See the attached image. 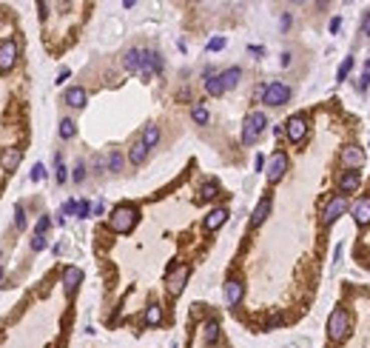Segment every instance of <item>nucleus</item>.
I'll return each mask as SVG.
<instances>
[{"label": "nucleus", "instance_id": "nucleus-17", "mask_svg": "<svg viewBox=\"0 0 370 348\" xmlns=\"http://www.w3.org/2000/svg\"><path fill=\"white\" fill-rule=\"evenodd\" d=\"M86 100H88V94H86L83 86H71V89H66V94H63V103L71 106V108H83Z\"/></svg>", "mask_w": 370, "mask_h": 348}, {"label": "nucleus", "instance_id": "nucleus-42", "mask_svg": "<svg viewBox=\"0 0 370 348\" xmlns=\"http://www.w3.org/2000/svg\"><path fill=\"white\" fill-rule=\"evenodd\" d=\"M361 35L370 37V12H364V18H361Z\"/></svg>", "mask_w": 370, "mask_h": 348}, {"label": "nucleus", "instance_id": "nucleus-22", "mask_svg": "<svg viewBox=\"0 0 370 348\" xmlns=\"http://www.w3.org/2000/svg\"><path fill=\"white\" fill-rule=\"evenodd\" d=\"M140 143L145 146V149H154V146L159 143V129L154 123L151 126H145V129H142V137H140Z\"/></svg>", "mask_w": 370, "mask_h": 348}, {"label": "nucleus", "instance_id": "nucleus-29", "mask_svg": "<svg viewBox=\"0 0 370 348\" xmlns=\"http://www.w3.org/2000/svg\"><path fill=\"white\" fill-rule=\"evenodd\" d=\"M74 134H77V126H74V120L63 117V120H60V137H63V140H71Z\"/></svg>", "mask_w": 370, "mask_h": 348}, {"label": "nucleus", "instance_id": "nucleus-20", "mask_svg": "<svg viewBox=\"0 0 370 348\" xmlns=\"http://www.w3.org/2000/svg\"><path fill=\"white\" fill-rule=\"evenodd\" d=\"M20 160H23V152L20 149H6V152L0 154V163H3V169L9 171H18V166H20Z\"/></svg>", "mask_w": 370, "mask_h": 348}, {"label": "nucleus", "instance_id": "nucleus-47", "mask_svg": "<svg viewBox=\"0 0 370 348\" xmlns=\"http://www.w3.org/2000/svg\"><path fill=\"white\" fill-rule=\"evenodd\" d=\"M0 280H3V266H0Z\"/></svg>", "mask_w": 370, "mask_h": 348}, {"label": "nucleus", "instance_id": "nucleus-15", "mask_svg": "<svg viewBox=\"0 0 370 348\" xmlns=\"http://www.w3.org/2000/svg\"><path fill=\"white\" fill-rule=\"evenodd\" d=\"M359 186H361V174H359V171H344L342 177H339V191H342L344 197L356 194Z\"/></svg>", "mask_w": 370, "mask_h": 348}, {"label": "nucleus", "instance_id": "nucleus-2", "mask_svg": "<svg viewBox=\"0 0 370 348\" xmlns=\"http://www.w3.org/2000/svg\"><path fill=\"white\" fill-rule=\"evenodd\" d=\"M347 334H350V314L339 305L327 317V339L330 342H342V339H347Z\"/></svg>", "mask_w": 370, "mask_h": 348}, {"label": "nucleus", "instance_id": "nucleus-10", "mask_svg": "<svg viewBox=\"0 0 370 348\" xmlns=\"http://www.w3.org/2000/svg\"><path fill=\"white\" fill-rule=\"evenodd\" d=\"M339 157H342L344 171H359L361 166H364V152H361L359 146H344Z\"/></svg>", "mask_w": 370, "mask_h": 348}, {"label": "nucleus", "instance_id": "nucleus-9", "mask_svg": "<svg viewBox=\"0 0 370 348\" xmlns=\"http://www.w3.org/2000/svg\"><path fill=\"white\" fill-rule=\"evenodd\" d=\"M162 72V54L159 52H151V49H142V69L140 74L148 80V77H154V74Z\"/></svg>", "mask_w": 370, "mask_h": 348}, {"label": "nucleus", "instance_id": "nucleus-16", "mask_svg": "<svg viewBox=\"0 0 370 348\" xmlns=\"http://www.w3.org/2000/svg\"><path fill=\"white\" fill-rule=\"evenodd\" d=\"M225 220H228V208H225V205H220V208H211V211L205 214L203 225L208 228V231H217L220 225H225Z\"/></svg>", "mask_w": 370, "mask_h": 348}, {"label": "nucleus", "instance_id": "nucleus-46", "mask_svg": "<svg viewBox=\"0 0 370 348\" xmlns=\"http://www.w3.org/2000/svg\"><path fill=\"white\" fill-rule=\"evenodd\" d=\"M262 163H265V157H262V154H256V160H254V166H256V171L262 169Z\"/></svg>", "mask_w": 370, "mask_h": 348}, {"label": "nucleus", "instance_id": "nucleus-36", "mask_svg": "<svg viewBox=\"0 0 370 348\" xmlns=\"http://www.w3.org/2000/svg\"><path fill=\"white\" fill-rule=\"evenodd\" d=\"M49 225H52V220H49V217H40V220H37V225H35V234H40V237H43V234L49 231Z\"/></svg>", "mask_w": 370, "mask_h": 348}, {"label": "nucleus", "instance_id": "nucleus-13", "mask_svg": "<svg viewBox=\"0 0 370 348\" xmlns=\"http://www.w3.org/2000/svg\"><path fill=\"white\" fill-rule=\"evenodd\" d=\"M222 291H225V303L234 308V305L242 303V297H245V286H242V280H237V277H231L228 283L222 286Z\"/></svg>", "mask_w": 370, "mask_h": 348}, {"label": "nucleus", "instance_id": "nucleus-24", "mask_svg": "<svg viewBox=\"0 0 370 348\" xmlns=\"http://www.w3.org/2000/svg\"><path fill=\"white\" fill-rule=\"evenodd\" d=\"M205 91H208L211 97H220V94H225V86H222L220 74H214V77H208V80H205Z\"/></svg>", "mask_w": 370, "mask_h": 348}, {"label": "nucleus", "instance_id": "nucleus-25", "mask_svg": "<svg viewBox=\"0 0 370 348\" xmlns=\"http://www.w3.org/2000/svg\"><path fill=\"white\" fill-rule=\"evenodd\" d=\"M159 322H162V308L157 303H151L145 308V325H159Z\"/></svg>", "mask_w": 370, "mask_h": 348}, {"label": "nucleus", "instance_id": "nucleus-19", "mask_svg": "<svg viewBox=\"0 0 370 348\" xmlns=\"http://www.w3.org/2000/svg\"><path fill=\"white\" fill-rule=\"evenodd\" d=\"M268 214H271V197H262V200L256 203L254 214H251V225H254V228H259V225L268 220Z\"/></svg>", "mask_w": 370, "mask_h": 348}, {"label": "nucleus", "instance_id": "nucleus-33", "mask_svg": "<svg viewBox=\"0 0 370 348\" xmlns=\"http://www.w3.org/2000/svg\"><path fill=\"white\" fill-rule=\"evenodd\" d=\"M71 180H74V183H83V180H86V163L83 160H77V166L71 171Z\"/></svg>", "mask_w": 370, "mask_h": 348}, {"label": "nucleus", "instance_id": "nucleus-11", "mask_svg": "<svg viewBox=\"0 0 370 348\" xmlns=\"http://www.w3.org/2000/svg\"><path fill=\"white\" fill-rule=\"evenodd\" d=\"M18 63V43L15 40H0V72H12Z\"/></svg>", "mask_w": 370, "mask_h": 348}, {"label": "nucleus", "instance_id": "nucleus-3", "mask_svg": "<svg viewBox=\"0 0 370 348\" xmlns=\"http://www.w3.org/2000/svg\"><path fill=\"white\" fill-rule=\"evenodd\" d=\"M265 126H268L265 111H251V114L242 120V143H245V146H254L256 140L265 134Z\"/></svg>", "mask_w": 370, "mask_h": 348}, {"label": "nucleus", "instance_id": "nucleus-34", "mask_svg": "<svg viewBox=\"0 0 370 348\" xmlns=\"http://www.w3.org/2000/svg\"><path fill=\"white\" fill-rule=\"evenodd\" d=\"M367 83H370V60L364 63V74H361L359 80H356V89H359V91H364V89H367Z\"/></svg>", "mask_w": 370, "mask_h": 348}, {"label": "nucleus", "instance_id": "nucleus-43", "mask_svg": "<svg viewBox=\"0 0 370 348\" xmlns=\"http://www.w3.org/2000/svg\"><path fill=\"white\" fill-rule=\"evenodd\" d=\"M339 29H342V18H333V20H330V32H333V35H336Z\"/></svg>", "mask_w": 370, "mask_h": 348}, {"label": "nucleus", "instance_id": "nucleus-14", "mask_svg": "<svg viewBox=\"0 0 370 348\" xmlns=\"http://www.w3.org/2000/svg\"><path fill=\"white\" fill-rule=\"evenodd\" d=\"M80 283H83V271H80L77 266H69L66 271H63V291H66L69 297L77 291Z\"/></svg>", "mask_w": 370, "mask_h": 348}, {"label": "nucleus", "instance_id": "nucleus-26", "mask_svg": "<svg viewBox=\"0 0 370 348\" xmlns=\"http://www.w3.org/2000/svg\"><path fill=\"white\" fill-rule=\"evenodd\" d=\"M203 331H205V342H208V345H214V342L220 339V322L217 320H208Z\"/></svg>", "mask_w": 370, "mask_h": 348}, {"label": "nucleus", "instance_id": "nucleus-45", "mask_svg": "<svg viewBox=\"0 0 370 348\" xmlns=\"http://www.w3.org/2000/svg\"><path fill=\"white\" fill-rule=\"evenodd\" d=\"M69 80V69H60V74H57V83H66Z\"/></svg>", "mask_w": 370, "mask_h": 348}, {"label": "nucleus", "instance_id": "nucleus-7", "mask_svg": "<svg viewBox=\"0 0 370 348\" xmlns=\"http://www.w3.org/2000/svg\"><path fill=\"white\" fill-rule=\"evenodd\" d=\"M188 277H191V268L185 266H176L171 274H168V280H165V286H168V294L171 297H179L182 294V288H185V283H188Z\"/></svg>", "mask_w": 370, "mask_h": 348}, {"label": "nucleus", "instance_id": "nucleus-30", "mask_svg": "<svg viewBox=\"0 0 370 348\" xmlns=\"http://www.w3.org/2000/svg\"><path fill=\"white\" fill-rule=\"evenodd\" d=\"M106 166H108V171H123V166H125L123 154H120V152H111V154H108V160H106Z\"/></svg>", "mask_w": 370, "mask_h": 348}, {"label": "nucleus", "instance_id": "nucleus-21", "mask_svg": "<svg viewBox=\"0 0 370 348\" xmlns=\"http://www.w3.org/2000/svg\"><path fill=\"white\" fill-rule=\"evenodd\" d=\"M220 80H222V86H225V91H228V89H237L239 80H242V69H239V66H231V69L220 72Z\"/></svg>", "mask_w": 370, "mask_h": 348}, {"label": "nucleus", "instance_id": "nucleus-41", "mask_svg": "<svg viewBox=\"0 0 370 348\" xmlns=\"http://www.w3.org/2000/svg\"><path fill=\"white\" fill-rule=\"evenodd\" d=\"M63 214H77V200H69V203H63Z\"/></svg>", "mask_w": 370, "mask_h": 348}, {"label": "nucleus", "instance_id": "nucleus-40", "mask_svg": "<svg viewBox=\"0 0 370 348\" xmlns=\"http://www.w3.org/2000/svg\"><path fill=\"white\" fill-rule=\"evenodd\" d=\"M43 177H46V166H43V163H37L35 169H32V180L37 183V180H43Z\"/></svg>", "mask_w": 370, "mask_h": 348}, {"label": "nucleus", "instance_id": "nucleus-6", "mask_svg": "<svg viewBox=\"0 0 370 348\" xmlns=\"http://www.w3.org/2000/svg\"><path fill=\"white\" fill-rule=\"evenodd\" d=\"M347 208H350V200H347L344 194H336L333 200H327L325 208H322V223H325V225H333L336 220L347 211Z\"/></svg>", "mask_w": 370, "mask_h": 348}, {"label": "nucleus", "instance_id": "nucleus-31", "mask_svg": "<svg viewBox=\"0 0 370 348\" xmlns=\"http://www.w3.org/2000/svg\"><path fill=\"white\" fill-rule=\"evenodd\" d=\"M54 180H57V183H66V180H69V174H66V166H63V157H60V154L54 157Z\"/></svg>", "mask_w": 370, "mask_h": 348}, {"label": "nucleus", "instance_id": "nucleus-1", "mask_svg": "<svg viewBox=\"0 0 370 348\" xmlns=\"http://www.w3.org/2000/svg\"><path fill=\"white\" fill-rule=\"evenodd\" d=\"M137 220H140V211H137V205L131 203H123L117 205L114 211H111V217H108V228L117 234H128L137 225Z\"/></svg>", "mask_w": 370, "mask_h": 348}, {"label": "nucleus", "instance_id": "nucleus-12", "mask_svg": "<svg viewBox=\"0 0 370 348\" xmlns=\"http://www.w3.org/2000/svg\"><path fill=\"white\" fill-rule=\"evenodd\" d=\"M350 211H353L356 225H359V228H367L370 225V194H361L359 200L350 205Z\"/></svg>", "mask_w": 370, "mask_h": 348}, {"label": "nucleus", "instance_id": "nucleus-44", "mask_svg": "<svg viewBox=\"0 0 370 348\" xmlns=\"http://www.w3.org/2000/svg\"><path fill=\"white\" fill-rule=\"evenodd\" d=\"M279 26H282V32H285L288 26H291V15H282V20H279Z\"/></svg>", "mask_w": 370, "mask_h": 348}, {"label": "nucleus", "instance_id": "nucleus-4", "mask_svg": "<svg viewBox=\"0 0 370 348\" xmlns=\"http://www.w3.org/2000/svg\"><path fill=\"white\" fill-rule=\"evenodd\" d=\"M291 86L282 80H273L268 86H262V103L265 106H285L288 100H291Z\"/></svg>", "mask_w": 370, "mask_h": 348}, {"label": "nucleus", "instance_id": "nucleus-39", "mask_svg": "<svg viewBox=\"0 0 370 348\" xmlns=\"http://www.w3.org/2000/svg\"><path fill=\"white\" fill-rule=\"evenodd\" d=\"M91 214V203L88 200H80L77 203V217H88Z\"/></svg>", "mask_w": 370, "mask_h": 348}, {"label": "nucleus", "instance_id": "nucleus-5", "mask_svg": "<svg viewBox=\"0 0 370 348\" xmlns=\"http://www.w3.org/2000/svg\"><path fill=\"white\" fill-rule=\"evenodd\" d=\"M288 166H291V163H288V154H285V152H273L271 160H268V169H265L268 183H271V186H276V183L288 174Z\"/></svg>", "mask_w": 370, "mask_h": 348}, {"label": "nucleus", "instance_id": "nucleus-23", "mask_svg": "<svg viewBox=\"0 0 370 348\" xmlns=\"http://www.w3.org/2000/svg\"><path fill=\"white\" fill-rule=\"evenodd\" d=\"M145 157H148V149H145V146L137 140V143L128 149V163H134V166H142V163H145Z\"/></svg>", "mask_w": 370, "mask_h": 348}, {"label": "nucleus", "instance_id": "nucleus-18", "mask_svg": "<svg viewBox=\"0 0 370 348\" xmlns=\"http://www.w3.org/2000/svg\"><path fill=\"white\" fill-rule=\"evenodd\" d=\"M123 69L128 74H140V69H142V49H128V52L123 54Z\"/></svg>", "mask_w": 370, "mask_h": 348}, {"label": "nucleus", "instance_id": "nucleus-38", "mask_svg": "<svg viewBox=\"0 0 370 348\" xmlns=\"http://www.w3.org/2000/svg\"><path fill=\"white\" fill-rule=\"evenodd\" d=\"M46 246H49V243H46V237H40V234H35V237H32V251H43Z\"/></svg>", "mask_w": 370, "mask_h": 348}, {"label": "nucleus", "instance_id": "nucleus-35", "mask_svg": "<svg viewBox=\"0 0 370 348\" xmlns=\"http://www.w3.org/2000/svg\"><path fill=\"white\" fill-rule=\"evenodd\" d=\"M15 225L26 228V211H23V205H15Z\"/></svg>", "mask_w": 370, "mask_h": 348}, {"label": "nucleus", "instance_id": "nucleus-8", "mask_svg": "<svg viewBox=\"0 0 370 348\" xmlns=\"http://www.w3.org/2000/svg\"><path fill=\"white\" fill-rule=\"evenodd\" d=\"M305 134H308V117L305 114H293L291 120L285 123V137H288L291 143H302Z\"/></svg>", "mask_w": 370, "mask_h": 348}, {"label": "nucleus", "instance_id": "nucleus-27", "mask_svg": "<svg viewBox=\"0 0 370 348\" xmlns=\"http://www.w3.org/2000/svg\"><path fill=\"white\" fill-rule=\"evenodd\" d=\"M217 194H220V186H217V180H208V183H203V188H200V200H214Z\"/></svg>", "mask_w": 370, "mask_h": 348}, {"label": "nucleus", "instance_id": "nucleus-32", "mask_svg": "<svg viewBox=\"0 0 370 348\" xmlns=\"http://www.w3.org/2000/svg\"><path fill=\"white\" fill-rule=\"evenodd\" d=\"M350 69H353V57H344V60H342V66H339V72H336V80H339V83H342V80H347Z\"/></svg>", "mask_w": 370, "mask_h": 348}, {"label": "nucleus", "instance_id": "nucleus-37", "mask_svg": "<svg viewBox=\"0 0 370 348\" xmlns=\"http://www.w3.org/2000/svg\"><path fill=\"white\" fill-rule=\"evenodd\" d=\"M220 49H225V37H211L208 40V52H220Z\"/></svg>", "mask_w": 370, "mask_h": 348}, {"label": "nucleus", "instance_id": "nucleus-28", "mask_svg": "<svg viewBox=\"0 0 370 348\" xmlns=\"http://www.w3.org/2000/svg\"><path fill=\"white\" fill-rule=\"evenodd\" d=\"M191 120H194L197 126H205V123H208V108H205L203 103L191 106Z\"/></svg>", "mask_w": 370, "mask_h": 348}]
</instances>
